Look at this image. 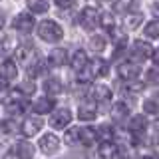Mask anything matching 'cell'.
I'll return each mask as SVG.
<instances>
[{"mask_svg":"<svg viewBox=\"0 0 159 159\" xmlns=\"http://www.w3.org/2000/svg\"><path fill=\"white\" fill-rule=\"evenodd\" d=\"M92 70H89V66H84L82 70H78V82L80 84H88L89 80H92Z\"/></svg>","mask_w":159,"mask_h":159,"instance_id":"f546056e","label":"cell"},{"mask_svg":"<svg viewBox=\"0 0 159 159\" xmlns=\"http://www.w3.org/2000/svg\"><path fill=\"white\" fill-rule=\"evenodd\" d=\"M38 36L44 40V42H50V44H56L62 40L64 36V30L58 26L54 20H44L42 24L38 26Z\"/></svg>","mask_w":159,"mask_h":159,"instance_id":"6da1fadb","label":"cell"},{"mask_svg":"<svg viewBox=\"0 0 159 159\" xmlns=\"http://www.w3.org/2000/svg\"><path fill=\"white\" fill-rule=\"evenodd\" d=\"M141 20H143V16H141V12H133V14H127V18H125V26L129 28V30H135L139 24H141Z\"/></svg>","mask_w":159,"mask_h":159,"instance_id":"484cf974","label":"cell"},{"mask_svg":"<svg viewBox=\"0 0 159 159\" xmlns=\"http://www.w3.org/2000/svg\"><path fill=\"white\" fill-rule=\"evenodd\" d=\"M157 80H159V72H149V82L155 84Z\"/></svg>","mask_w":159,"mask_h":159,"instance_id":"74e56055","label":"cell"},{"mask_svg":"<svg viewBox=\"0 0 159 159\" xmlns=\"http://www.w3.org/2000/svg\"><path fill=\"white\" fill-rule=\"evenodd\" d=\"M80 24H82L86 30H93V28L99 24V14H98V10L92 8V6L84 8L82 12H80Z\"/></svg>","mask_w":159,"mask_h":159,"instance_id":"7a4b0ae2","label":"cell"},{"mask_svg":"<svg viewBox=\"0 0 159 159\" xmlns=\"http://www.w3.org/2000/svg\"><path fill=\"white\" fill-rule=\"evenodd\" d=\"M2 56H4V44L0 42V60H2Z\"/></svg>","mask_w":159,"mask_h":159,"instance_id":"60d3db41","label":"cell"},{"mask_svg":"<svg viewBox=\"0 0 159 159\" xmlns=\"http://www.w3.org/2000/svg\"><path fill=\"white\" fill-rule=\"evenodd\" d=\"M54 2H56L60 8H70L74 4V0H54Z\"/></svg>","mask_w":159,"mask_h":159,"instance_id":"8d00e7d4","label":"cell"},{"mask_svg":"<svg viewBox=\"0 0 159 159\" xmlns=\"http://www.w3.org/2000/svg\"><path fill=\"white\" fill-rule=\"evenodd\" d=\"M117 74L123 82H129V80H135L139 74H141V68L137 64H131V62H123L117 66Z\"/></svg>","mask_w":159,"mask_h":159,"instance_id":"3957f363","label":"cell"},{"mask_svg":"<svg viewBox=\"0 0 159 159\" xmlns=\"http://www.w3.org/2000/svg\"><path fill=\"white\" fill-rule=\"evenodd\" d=\"M32 109L36 113H50L54 109V99L52 98H38L36 102H34Z\"/></svg>","mask_w":159,"mask_h":159,"instance_id":"e0dca14e","label":"cell"},{"mask_svg":"<svg viewBox=\"0 0 159 159\" xmlns=\"http://www.w3.org/2000/svg\"><path fill=\"white\" fill-rule=\"evenodd\" d=\"M151 46L149 44H145L143 40H135V42L131 44V56L135 58V60H147V58H151Z\"/></svg>","mask_w":159,"mask_h":159,"instance_id":"8992f818","label":"cell"},{"mask_svg":"<svg viewBox=\"0 0 159 159\" xmlns=\"http://www.w3.org/2000/svg\"><path fill=\"white\" fill-rule=\"evenodd\" d=\"M98 155H99V159H113V157L117 155V145L113 143V139L99 143V147H98Z\"/></svg>","mask_w":159,"mask_h":159,"instance_id":"9c48e42d","label":"cell"},{"mask_svg":"<svg viewBox=\"0 0 159 159\" xmlns=\"http://www.w3.org/2000/svg\"><path fill=\"white\" fill-rule=\"evenodd\" d=\"M151 56H153V62H155L157 66H159V50H155V52H153Z\"/></svg>","mask_w":159,"mask_h":159,"instance_id":"f35d334b","label":"cell"},{"mask_svg":"<svg viewBox=\"0 0 159 159\" xmlns=\"http://www.w3.org/2000/svg\"><path fill=\"white\" fill-rule=\"evenodd\" d=\"M44 70H46V64H44L42 60H34V62H30V66H26V72H28V76H30V78L40 76Z\"/></svg>","mask_w":159,"mask_h":159,"instance_id":"7402d4cb","label":"cell"},{"mask_svg":"<svg viewBox=\"0 0 159 159\" xmlns=\"http://www.w3.org/2000/svg\"><path fill=\"white\" fill-rule=\"evenodd\" d=\"M96 116H98V107H96V103H93V102L80 103V107H78V117L82 119V121H92Z\"/></svg>","mask_w":159,"mask_h":159,"instance_id":"ba28073f","label":"cell"},{"mask_svg":"<svg viewBox=\"0 0 159 159\" xmlns=\"http://www.w3.org/2000/svg\"><path fill=\"white\" fill-rule=\"evenodd\" d=\"M18 76V68L16 64L12 62V60H4L2 64H0V78L6 80V82H12L14 78Z\"/></svg>","mask_w":159,"mask_h":159,"instance_id":"30bf717a","label":"cell"},{"mask_svg":"<svg viewBox=\"0 0 159 159\" xmlns=\"http://www.w3.org/2000/svg\"><path fill=\"white\" fill-rule=\"evenodd\" d=\"M151 143H153V145L159 143V119L151 125Z\"/></svg>","mask_w":159,"mask_h":159,"instance_id":"d590c367","label":"cell"},{"mask_svg":"<svg viewBox=\"0 0 159 159\" xmlns=\"http://www.w3.org/2000/svg\"><path fill=\"white\" fill-rule=\"evenodd\" d=\"M12 151L16 153L20 159H32V157H34V147L30 145L28 141H18L16 145H14Z\"/></svg>","mask_w":159,"mask_h":159,"instance_id":"2e32d148","label":"cell"},{"mask_svg":"<svg viewBox=\"0 0 159 159\" xmlns=\"http://www.w3.org/2000/svg\"><path fill=\"white\" fill-rule=\"evenodd\" d=\"M2 26H4V16L0 14V30H2Z\"/></svg>","mask_w":159,"mask_h":159,"instance_id":"7bdbcfd3","label":"cell"},{"mask_svg":"<svg viewBox=\"0 0 159 159\" xmlns=\"http://www.w3.org/2000/svg\"><path fill=\"white\" fill-rule=\"evenodd\" d=\"M96 135H98V139H102V141H109V139H113V129L109 127V125H102V127H98L96 129Z\"/></svg>","mask_w":159,"mask_h":159,"instance_id":"4316f807","label":"cell"},{"mask_svg":"<svg viewBox=\"0 0 159 159\" xmlns=\"http://www.w3.org/2000/svg\"><path fill=\"white\" fill-rule=\"evenodd\" d=\"M145 36L147 38H159V20H151L145 26Z\"/></svg>","mask_w":159,"mask_h":159,"instance_id":"f1b7e54d","label":"cell"},{"mask_svg":"<svg viewBox=\"0 0 159 159\" xmlns=\"http://www.w3.org/2000/svg\"><path fill=\"white\" fill-rule=\"evenodd\" d=\"M66 143L70 145H78L80 143V127H72L66 131Z\"/></svg>","mask_w":159,"mask_h":159,"instance_id":"83f0119b","label":"cell"},{"mask_svg":"<svg viewBox=\"0 0 159 159\" xmlns=\"http://www.w3.org/2000/svg\"><path fill=\"white\" fill-rule=\"evenodd\" d=\"M44 92L50 93V96H58V93L62 92V82H60L58 78H48L46 82H44Z\"/></svg>","mask_w":159,"mask_h":159,"instance_id":"ffe728a7","label":"cell"},{"mask_svg":"<svg viewBox=\"0 0 159 159\" xmlns=\"http://www.w3.org/2000/svg\"><path fill=\"white\" fill-rule=\"evenodd\" d=\"M40 149H42L46 155H54V153L60 149V139L52 133H46L42 139H40Z\"/></svg>","mask_w":159,"mask_h":159,"instance_id":"52a82bcc","label":"cell"},{"mask_svg":"<svg viewBox=\"0 0 159 159\" xmlns=\"http://www.w3.org/2000/svg\"><path fill=\"white\" fill-rule=\"evenodd\" d=\"M96 139H98V135H96L93 127H80V143L82 145H92Z\"/></svg>","mask_w":159,"mask_h":159,"instance_id":"d6986e66","label":"cell"},{"mask_svg":"<svg viewBox=\"0 0 159 159\" xmlns=\"http://www.w3.org/2000/svg\"><path fill=\"white\" fill-rule=\"evenodd\" d=\"M66 60H68V52H66V48H56V50H52L50 52V56H48V64L50 66H64L66 64Z\"/></svg>","mask_w":159,"mask_h":159,"instance_id":"4fadbf2b","label":"cell"},{"mask_svg":"<svg viewBox=\"0 0 159 159\" xmlns=\"http://www.w3.org/2000/svg\"><path fill=\"white\" fill-rule=\"evenodd\" d=\"M32 52H34L32 44H20L16 48V56H18V60H22V62H28V58L32 56Z\"/></svg>","mask_w":159,"mask_h":159,"instance_id":"cb8c5ba5","label":"cell"},{"mask_svg":"<svg viewBox=\"0 0 159 159\" xmlns=\"http://www.w3.org/2000/svg\"><path fill=\"white\" fill-rule=\"evenodd\" d=\"M89 70H92V76L93 78H103V76H107V72H109L107 62H106V60H102V58L93 60V62L89 64Z\"/></svg>","mask_w":159,"mask_h":159,"instance_id":"9a60e30c","label":"cell"},{"mask_svg":"<svg viewBox=\"0 0 159 159\" xmlns=\"http://www.w3.org/2000/svg\"><path fill=\"white\" fill-rule=\"evenodd\" d=\"M145 159H159V155H157V153H151V155L145 157Z\"/></svg>","mask_w":159,"mask_h":159,"instance_id":"b9f144b4","label":"cell"},{"mask_svg":"<svg viewBox=\"0 0 159 159\" xmlns=\"http://www.w3.org/2000/svg\"><path fill=\"white\" fill-rule=\"evenodd\" d=\"M84 66H88V54L84 52V50H76V54H74V58H72V68L76 70H82Z\"/></svg>","mask_w":159,"mask_h":159,"instance_id":"44dd1931","label":"cell"},{"mask_svg":"<svg viewBox=\"0 0 159 159\" xmlns=\"http://www.w3.org/2000/svg\"><path fill=\"white\" fill-rule=\"evenodd\" d=\"M113 8H116V12H127L131 8V0H117L113 4Z\"/></svg>","mask_w":159,"mask_h":159,"instance_id":"836d02e7","label":"cell"},{"mask_svg":"<svg viewBox=\"0 0 159 159\" xmlns=\"http://www.w3.org/2000/svg\"><path fill=\"white\" fill-rule=\"evenodd\" d=\"M40 129H42V119H40V117H28L26 121L22 123V133L26 137L36 135Z\"/></svg>","mask_w":159,"mask_h":159,"instance_id":"8fae6325","label":"cell"},{"mask_svg":"<svg viewBox=\"0 0 159 159\" xmlns=\"http://www.w3.org/2000/svg\"><path fill=\"white\" fill-rule=\"evenodd\" d=\"M4 131V125H2V121H0V133H2Z\"/></svg>","mask_w":159,"mask_h":159,"instance_id":"ee69618b","label":"cell"},{"mask_svg":"<svg viewBox=\"0 0 159 159\" xmlns=\"http://www.w3.org/2000/svg\"><path fill=\"white\" fill-rule=\"evenodd\" d=\"M12 26H14V30H18L20 34H28V32H32V28H34V18L26 12L18 14V16L14 18Z\"/></svg>","mask_w":159,"mask_h":159,"instance_id":"5b68a950","label":"cell"},{"mask_svg":"<svg viewBox=\"0 0 159 159\" xmlns=\"http://www.w3.org/2000/svg\"><path fill=\"white\" fill-rule=\"evenodd\" d=\"M127 117H129V107L125 106V103L119 102V103H116V106L111 107V119L116 123H123Z\"/></svg>","mask_w":159,"mask_h":159,"instance_id":"5bb4252c","label":"cell"},{"mask_svg":"<svg viewBox=\"0 0 159 159\" xmlns=\"http://www.w3.org/2000/svg\"><path fill=\"white\" fill-rule=\"evenodd\" d=\"M70 121H72V113H70V109H66V107L54 111L52 117H50V125L54 129H64Z\"/></svg>","mask_w":159,"mask_h":159,"instance_id":"277c9868","label":"cell"},{"mask_svg":"<svg viewBox=\"0 0 159 159\" xmlns=\"http://www.w3.org/2000/svg\"><path fill=\"white\" fill-rule=\"evenodd\" d=\"M34 89H36V86H34L32 82H24L22 86L18 88V92H20V93H24V96H30V93H34Z\"/></svg>","mask_w":159,"mask_h":159,"instance_id":"e575fe53","label":"cell"},{"mask_svg":"<svg viewBox=\"0 0 159 159\" xmlns=\"http://www.w3.org/2000/svg\"><path fill=\"white\" fill-rule=\"evenodd\" d=\"M89 46H92L93 52H102V50L106 48V40H103L102 36H93L92 40H89Z\"/></svg>","mask_w":159,"mask_h":159,"instance_id":"4dcf8cb0","label":"cell"},{"mask_svg":"<svg viewBox=\"0 0 159 159\" xmlns=\"http://www.w3.org/2000/svg\"><path fill=\"white\" fill-rule=\"evenodd\" d=\"M109 98H111V89L107 86H102V84L93 86V89H92V99L93 102H107Z\"/></svg>","mask_w":159,"mask_h":159,"instance_id":"ac0fdd59","label":"cell"},{"mask_svg":"<svg viewBox=\"0 0 159 159\" xmlns=\"http://www.w3.org/2000/svg\"><path fill=\"white\" fill-rule=\"evenodd\" d=\"M125 88H127V92H133V93H137V92H141V89L145 88V84H143V82H135V80H129Z\"/></svg>","mask_w":159,"mask_h":159,"instance_id":"d6a6232c","label":"cell"},{"mask_svg":"<svg viewBox=\"0 0 159 159\" xmlns=\"http://www.w3.org/2000/svg\"><path fill=\"white\" fill-rule=\"evenodd\" d=\"M48 0H28V8L32 10L34 14H44L48 10Z\"/></svg>","mask_w":159,"mask_h":159,"instance_id":"603a6c76","label":"cell"},{"mask_svg":"<svg viewBox=\"0 0 159 159\" xmlns=\"http://www.w3.org/2000/svg\"><path fill=\"white\" fill-rule=\"evenodd\" d=\"M99 24H102L103 28H107V30H113V26H116V22H113L111 14H107V12L99 14Z\"/></svg>","mask_w":159,"mask_h":159,"instance_id":"1f68e13d","label":"cell"},{"mask_svg":"<svg viewBox=\"0 0 159 159\" xmlns=\"http://www.w3.org/2000/svg\"><path fill=\"white\" fill-rule=\"evenodd\" d=\"M147 127V121H145V116H133L131 121H129V133L133 137H139Z\"/></svg>","mask_w":159,"mask_h":159,"instance_id":"7c38bea8","label":"cell"},{"mask_svg":"<svg viewBox=\"0 0 159 159\" xmlns=\"http://www.w3.org/2000/svg\"><path fill=\"white\" fill-rule=\"evenodd\" d=\"M6 159H20V157H18L14 151H8V153H6Z\"/></svg>","mask_w":159,"mask_h":159,"instance_id":"ab89813d","label":"cell"},{"mask_svg":"<svg viewBox=\"0 0 159 159\" xmlns=\"http://www.w3.org/2000/svg\"><path fill=\"white\" fill-rule=\"evenodd\" d=\"M143 109H145V113H159V96L147 98L143 103Z\"/></svg>","mask_w":159,"mask_h":159,"instance_id":"d4e9b609","label":"cell"}]
</instances>
